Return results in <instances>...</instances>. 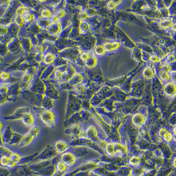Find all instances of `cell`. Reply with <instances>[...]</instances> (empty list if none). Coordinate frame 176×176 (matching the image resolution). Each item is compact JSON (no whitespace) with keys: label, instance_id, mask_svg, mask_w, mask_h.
I'll use <instances>...</instances> for the list:
<instances>
[{"label":"cell","instance_id":"cell-1","mask_svg":"<svg viewBox=\"0 0 176 176\" xmlns=\"http://www.w3.org/2000/svg\"><path fill=\"white\" fill-rule=\"evenodd\" d=\"M33 110L44 126L51 129L56 127L57 116L55 110H47L42 107H33Z\"/></svg>","mask_w":176,"mask_h":176},{"label":"cell","instance_id":"cell-2","mask_svg":"<svg viewBox=\"0 0 176 176\" xmlns=\"http://www.w3.org/2000/svg\"><path fill=\"white\" fill-rule=\"evenodd\" d=\"M82 107V102L75 94L70 92L66 103L65 120L77 112H79Z\"/></svg>","mask_w":176,"mask_h":176},{"label":"cell","instance_id":"cell-3","mask_svg":"<svg viewBox=\"0 0 176 176\" xmlns=\"http://www.w3.org/2000/svg\"><path fill=\"white\" fill-rule=\"evenodd\" d=\"M22 98L34 107H42V103L45 94L36 93L30 90L22 91L21 94Z\"/></svg>","mask_w":176,"mask_h":176},{"label":"cell","instance_id":"cell-4","mask_svg":"<svg viewBox=\"0 0 176 176\" xmlns=\"http://www.w3.org/2000/svg\"><path fill=\"white\" fill-rule=\"evenodd\" d=\"M58 154H58L56 151L53 146L48 144L45 149L35 158L34 161L52 160Z\"/></svg>","mask_w":176,"mask_h":176},{"label":"cell","instance_id":"cell-5","mask_svg":"<svg viewBox=\"0 0 176 176\" xmlns=\"http://www.w3.org/2000/svg\"><path fill=\"white\" fill-rule=\"evenodd\" d=\"M45 82L46 85V90L45 93V95L54 100L56 101L58 100L60 98V93L56 85L54 83L49 80Z\"/></svg>","mask_w":176,"mask_h":176},{"label":"cell","instance_id":"cell-6","mask_svg":"<svg viewBox=\"0 0 176 176\" xmlns=\"http://www.w3.org/2000/svg\"><path fill=\"white\" fill-rule=\"evenodd\" d=\"M64 133L66 134L72 136L73 140L85 138L86 137V133L78 124L66 129Z\"/></svg>","mask_w":176,"mask_h":176},{"label":"cell","instance_id":"cell-7","mask_svg":"<svg viewBox=\"0 0 176 176\" xmlns=\"http://www.w3.org/2000/svg\"><path fill=\"white\" fill-rule=\"evenodd\" d=\"M45 31L50 36L59 38L62 34L63 29L61 22L60 21L56 23H50Z\"/></svg>","mask_w":176,"mask_h":176},{"label":"cell","instance_id":"cell-8","mask_svg":"<svg viewBox=\"0 0 176 176\" xmlns=\"http://www.w3.org/2000/svg\"><path fill=\"white\" fill-rule=\"evenodd\" d=\"M29 90L36 93L45 94L46 90V82L40 78H35Z\"/></svg>","mask_w":176,"mask_h":176},{"label":"cell","instance_id":"cell-9","mask_svg":"<svg viewBox=\"0 0 176 176\" xmlns=\"http://www.w3.org/2000/svg\"><path fill=\"white\" fill-rule=\"evenodd\" d=\"M22 91L20 87V84L15 83L12 85L9 88L7 94V100L12 102H15L18 100L21 95Z\"/></svg>","mask_w":176,"mask_h":176},{"label":"cell","instance_id":"cell-10","mask_svg":"<svg viewBox=\"0 0 176 176\" xmlns=\"http://www.w3.org/2000/svg\"><path fill=\"white\" fill-rule=\"evenodd\" d=\"M34 75L30 70H26L22 75L20 87L22 91L29 90L34 79Z\"/></svg>","mask_w":176,"mask_h":176},{"label":"cell","instance_id":"cell-11","mask_svg":"<svg viewBox=\"0 0 176 176\" xmlns=\"http://www.w3.org/2000/svg\"><path fill=\"white\" fill-rule=\"evenodd\" d=\"M31 111V109L28 107L24 106L19 107L15 110L13 114L5 118L6 120L10 121L21 120L22 117L27 112Z\"/></svg>","mask_w":176,"mask_h":176},{"label":"cell","instance_id":"cell-12","mask_svg":"<svg viewBox=\"0 0 176 176\" xmlns=\"http://www.w3.org/2000/svg\"><path fill=\"white\" fill-rule=\"evenodd\" d=\"M77 159L76 155L70 150L60 154V160L68 167L74 165Z\"/></svg>","mask_w":176,"mask_h":176},{"label":"cell","instance_id":"cell-13","mask_svg":"<svg viewBox=\"0 0 176 176\" xmlns=\"http://www.w3.org/2000/svg\"><path fill=\"white\" fill-rule=\"evenodd\" d=\"M53 147L58 154H61L70 149V143L63 139H59L56 141Z\"/></svg>","mask_w":176,"mask_h":176},{"label":"cell","instance_id":"cell-14","mask_svg":"<svg viewBox=\"0 0 176 176\" xmlns=\"http://www.w3.org/2000/svg\"><path fill=\"white\" fill-rule=\"evenodd\" d=\"M13 169L15 174L17 176H29L33 173L28 165H17Z\"/></svg>","mask_w":176,"mask_h":176},{"label":"cell","instance_id":"cell-15","mask_svg":"<svg viewBox=\"0 0 176 176\" xmlns=\"http://www.w3.org/2000/svg\"><path fill=\"white\" fill-rule=\"evenodd\" d=\"M11 42H10V46L8 47L9 51L12 53L15 54H18L23 51L22 45L20 40L16 39V38H12Z\"/></svg>","mask_w":176,"mask_h":176},{"label":"cell","instance_id":"cell-16","mask_svg":"<svg viewBox=\"0 0 176 176\" xmlns=\"http://www.w3.org/2000/svg\"><path fill=\"white\" fill-rule=\"evenodd\" d=\"M21 120L23 126L29 128H31L34 126L36 122L35 116L31 111L27 112L24 114Z\"/></svg>","mask_w":176,"mask_h":176},{"label":"cell","instance_id":"cell-17","mask_svg":"<svg viewBox=\"0 0 176 176\" xmlns=\"http://www.w3.org/2000/svg\"><path fill=\"white\" fill-rule=\"evenodd\" d=\"M82 119L83 118L79 111L71 115L68 119L65 120L63 122V126L64 127L67 129L73 125L77 124L78 122H80L82 120Z\"/></svg>","mask_w":176,"mask_h":176},{"label":"cell","instance_id":"cell-18","mask_svg":"<svg viewBox=\"0 0 176 176\" xmlns=\"http://www.w3.org/2000/svg\"><path fill=\"white\" fill-rule=\"evenodd\" d=\"M56 171V166L53 163L34 174L42 176H52Z\"/></svg>","mask_w":176,"mask_h":176},{"label":"cell","instance_id":"cell-19","mask_svg":"<svg viewBox=\"0 0 176 176\" xmlns=\"http://www.w3.org/2000/svg\"><path fill=\"white\" fill-rule=\"evenodd\" d=\"M57 57L56 54L50 51H48L44 54L43 63L46 66L53 65Z\"/></svg>","mask_w":176,"mask_h":176},{"label":"cell","instance_id":"cell-20","mask_svg":"<svg viewBox=\"0 0 176 176\" xmlns=\"http://www.w3.org/2000/svg\"><path fill=\"white\" fill-rule=\"evenodd\" d=\"M35 138L29 132L22 135V140L19 144L20 147H26L31 145Z\"/></svg>","mask_w":176,"mask_h":176},{"label":"cell","instance_id":"cell-21","mask_svg":"<svg viewBox=\"0 0 176 176\" xmlns=\"http://www.w3.org/2000/svg\"><path fill=\"white\" fill-rule=\"evenodd\" d=\"M55 100L51 98L45 96L42 103V107L47 110H54L55 107Z\"/></svg>","mask_w":176,"mask_h":176},{"label":"cell","instance_id":"cell-22","mask_svg":"<svg viewBox=\"0 0 176 176\" xmlns=\"http://www.w3.org/2000/svg\"><path fill=\"white\" fill-rule=\"evenodd\" d=\"M0 165L2 167L8 169H13L17 165L11 160L9 156L3 155H2L0 158Z\"/></svg>","mask_w":176,"mask_h":176},{"label":"cell","instance_id":"cell-23","mask_svg":"<svg viewBox=\"0 0 176 176\" xmlns=\"http://www.w3.org/2000/svg\"><path fill=\"white\" fill-rule=\"evenodd\" d=\"M14 132V131H13L12 128L10 126H8V127L6 128L4 133L2 136V139L4 143L8 144H9L12 138Z\"/></svg>","mask_w":176,"mask_h":176},{"label":"cell","instance_id":"cell-24","mask_svg":"<svg viewBox=\"0 0 176 176\" xmlns=\"http://www.w3.org/2000/svg\"><path fill=\"white\" fill-rule=\"evenodd\" d=\"M39 154V152H36L28 156L22 157L18 165H28V164L34 161L35 158Z\"/></svg>","mask_w":176,"mask_h":176},{"label":"cell","instance_id":"cell-25","mask_svg":"<svg viewBox=\"0 0 176 176\" xmlns=\"http://www.w3.org/2000/svg\"><path fill=\"white\" fill-rule=\"evenodd\" d=\"M54 13L50 8L44 7L40 11V17L49 19Z\"/></svg>","mask_w":176,"mask_h":176},{"label":"cell","instance_id":"cell-26","mask_svg":"<svg viewBox=\"0 0 176 176\" xmlns=\"http://www.w3.org/2000/svg\"><path fill=\"white\" fill-rule=\"evenodd\" d=\"M20 41L23 50L26 51L27 52L31 51L33 46L31 38H23Z\"/></svg>","mask_w":176,"mask_h":176},{"label":"cell","instance_id":"cell-27","mask_svg":"<svg viewBox=\"0 0 176 176\" xmlns=\"http://www.w3.org/2000/svg\"><path fill=\"white\" fill-rule=\"evenodd\" d=\"M24 24L26 25H33V23L35 22V15L31 12H27L22 15Z\"/></svg>","mask_w":176,"mask_h":176},{"label":"cell","instance_id":"cell-28","mask_svg":"<svg viewBox=\"0 0 176 176\" xmlns=\"http://www.w3.org/2000/svg\"><path fill=\"white\" fill-rule=\"evenodd\" d=\"M22 135H23L22 134H19L17 132H14L12 138L9 144L10 145H19V143L22 140Z\"/></svg>","mask_w":176,"mask_h":176},{"label":"cell","instance_id":"cell-29","mask_svg":"<svg viewBox=\"0 0 176 176\" xmlns=\"http://www.w3.org/2000/svg\"><path fill=\"white\" fill-rule=\"evenodd\" d=\"M120 45L117 42H106L103 45V47L105 51L107 52H112L116 50L119 48Z\"/></svg>","mask_w":176,"mask_h":176},{"label":"cell","instance_id":"cell-30","mask_svg":"<svg viewBox=\"0 0 176 176\" xmlns=\"http://www.w3.org/2000/svg\"><path fill=\"white\" fill-rule=\"evenodd\" d=\"M50 24V22L49 19H45L41 17L38 18L36 21V24L37 26L41 29L45 30Z\"/></svg>","mask_w":176,"mask_h":176},{"label":"cell","instance_id":"cell-31","mask_svg":"<svg viewBox=\"0 0 176 176\" xmlns=\"http://www.w3.org/2000/svg\"><path fill=\"white\" fill-rule=\"evenodd\" d=\"M30 12L29 8L26 5H20L18 6L15 10V14L16 15H23L25 13Z\"/></svg>","mask_w":176,"mask_h":176},{"label":"cell","instance_id":"cell-32","mask_svg":"<svg viewBox=\"0 0 176 176\" xmlns=\"http://www.w3.org/2000/svg\"><path fill=\"white\" fill-rule=\"evenodd\" d=\"M9 157L11 160L17 165L20 162L22 157L20 152L13 151L12 154L10 155Z\"/></svg>","mask_w":176,"mask_h":176},{"label":"cell","instance_id":"cell-33","mask_svg":"<svg viewBox=\"0 0 176 176\" xmlns=\"http://www.w3.org/2000/svg\"><path fill=\"white\" fill-rule=\"evenodd\" d=\"M28 132L31 134L35 139H36L39 136L40 133H41V128L38 125L35 124L34 126L30 128V130Z\"/></svg>","mask_w":176,"mask_h":176},{"label":"cell","instance_id":"cell-34","mask_svg":"<svg viewBox=\"0 0 176 176\" xmlns=\"http://www.w3.org/2000/svg\"><path fill=\"white\" fill-rule=\"evenodd\" d=\"M56 171H57L61 172L63 174H66L68 167L66 166L64 163H63L61 160H59L56 165Z\"/></svg>","mask_w":176,"mask_h":176},{"label":"cell","instance_id":"cell-35","mask_svg":"<svg viewBox=\"0 0 176 176\" xmlns=\"http://www.w3.org/2000/svg\"><path fill=\"white\" fill-rule=\"evenodd\" d=\"M13 21L14 24H15L19 28L22 27L24 24L23 17H22V15H15L14 16L13 18Z\"/></svg>","mask_w":176,"mask_h":176},{"label":"cell","instance_id":"cell-36","mask_svg":"<svg viewBox=\"0 0 176 176\" xmlns=\"http://www.w3.org/2000/svg\"><path fill=\"white\" fill-rule=\"evenodd\" d=\"M55 14L57 15L60 21L66 19L67 15V12L66 10L63 8L58 9L57 10L55 11Z\"/></svg>","mask_w":176,"mask_h":176},{"label":"cell","instance_id":"cell-37","mask_svg":"<svg viewBox=\"0 0 176 176\" xmlns=\"http://www.w3.org/2000/svg\"><path fill=\"white\" fill-rule=\"evenodd\" d=\"M84 62L86 63L87 66L90 67V68H92V67H93L94 66H96V59L95 58L93 57L92 56H91L90 55L89 57Z\"/></svg>","mask_w":176,"mask_h":176},{"label":"cell","instance_id":"cell-38","mask_svg":"<svg viewBox=\"0 0 176 176\" xmlns=\"http://www.w3.org/2000/svg\"><path fill=\"white\" fill-rule=\"evenodd\" d=\"M73 90L75 93L81 94L85 91V86L84 84H79L73 87Z\"/></svg>","mask_w":176,"mask_h":176},{"label":"cell","instance_id":"cell-39","mask_svg":"<svg viewBox=\"0 0 176 176\" xmlns=\"http://www.w3.org/2000/svg\"><path fill=\"white\" fill-rule=\"evenodd\" d=\"M172 20L170 19H166L160 22V25L162 28H168L171 27L173 25Z\"/></svg>","mask_w":176,"mask_h":176},{"label":"cell","instance_id":"cell-40","mask_svg":"<svg viewBox=\"0 0 176 176\" xmlns=\"http://www.w3.org/2000/svg\"><path fill=\"white\" fill-rule=\"evenodd\" d=\"M9 28L7 26L0 25V36H5L8 34Z\"/></svg>","mask_w":176,"mask_h":176},{"label":"cell","instance_id":"cell-41","mask_svg":"<svg viewBox=\"0 0 176 176\" xmlns=\"http://www.w3.org/2000/svg\"><path fill=\"white\" fill-rule=\"evenodd\" d=\"M96 54L98 56L103 55L105 54V50L104 47L103 46H99L96 47L95 50Z\"/></svg>","mask_w":176,"mask_h":176},{"label":"cell","instance_id":"cell-42","mask_svg":"<svg viewBox=\"0 0 176 176\" xmlns=\"http://www.w3.org/2000/svg\"><path fill=\"white\" fill-rule=\"evenodd\" d=\"M144 75L146 78L151 79L152 78L153 75V71L150 68H146L144 72Z\"/></svg>","mask_w":176,"mask_h":176},{"label":"cell","instance_id":"cell-43","mask_svg":"<svg viewBox=\"0 0 176 176\" xmlns=\"http://www.w3.org/2000/svg\"><path fill=\"white\" fill-rule=\"evenodd\" d=\"M119 2H116L115 1H110V2H108L107 4V8L110 10L114 9L117 7Z\"/></svg>","mask_w":176,"mask_h":176},{"label":"cell","instance_id":"cell-44","mask_svg":"<svg viewBox=\"0 0 176 176\" xmlns=\"http://www.w3.org/2000/svg\"><path fill=\"white\" fill-rule=\"evenodd\" d=\"M50 23H56V22H60V20H59V19L57 17V15L55 14H54L52 16V17L49 19Z\"/></svg>","mask_w":176,"mask_h":176},{"label":"cell","instance_id":"cell-45","mask_svg":"<svg viewBox=\"0 0 176 176\" xmlns=\"http://www.w3.org/2000/svg\"><path fill=\"white\" fill-rule=\"evenodd\" d=\"M88 30V26L85 22L81 24L80 26V30L83 32H86Z\"/></svg>","mask_w":176,"mask_h":176},{"label":"cell","instance_id":"cell-46","mask_svg":"<svg viewBox=\"0 0 176 176\" xmlns=\"http://www.w3.org/2000/svg\"><path fill=\"white\" fill-rule=\"evenodd\" d=\"M170 78V75L167 72H163L161 74V78L163 80L167 81Z\"/></svg>","mask_w":176,"mask_h":176},{"label":"cell","instance_id":"cell-47","mask_svg":"<svg viewBox=\"0 0 176 176\" xmlns=\"http://www.w3.org/2000/svg\"><path fill=\"white\" fill-rule=\"evenodd\" d=\"M87 16L88 15L87 13H86V12H83L80 14V18L81 20H84L86 19Z\"/></svg>","mask_w":176,"mask_h":176},{"label":"cell","instance_id":"cell-48","mask_svg":"<svg viewBox=\"0 0 176 176\" xmlns=\"http://www.w3.org/2000/svg\"><path fill=\"white\" fill-rule=\"evenodd\" d=\"M163 69L164 72H169L171 70V68L170 66L168 65H165L163 66Z\"/></svg>","mask_w":176,"mask_h":176},{"label":"cell","instance_id":"cell-49","mask_svg":"<svg viewBox=\"0 0 176 176\" xmlns=\"http://www.w3.org/2000/svg\"><path fill=\"white\" fill-rule=\"evenodd\" d=\"M150 59L151 61L154 62H157L159 61V58L157 57V56L155 55L151 56Z\"/></svg>","mask_w":176,"mask_h":176},{"label":"cell","instance_id":"cell-50","mask_svg":"<svg viewBox=\"0 0 176 176\" xmlns=\"http://www.w3.org/2000/svg\"><path fill=\"white\" fill-rule=\"evenodd\" d=\"M175 57L173 55H171L169 56L168 58V60L169 61L171 62H173L175 61Z\"/></svg>","mask_w":176,"mask_h":176},{"label":"cell","instance_id":"cell-51","mask_svg":"<svg viewBox=\"0 0 176 176\" xmlns=\"http://www.w3.org/2000/svg\"><path fill=\"white\" fill-rule=\"evenodd\" d=\"M3 128V124L2 122L0 120V131L2 130Z\"/></svg>","mask_w":176,"mask_h":176}]
</instances>
